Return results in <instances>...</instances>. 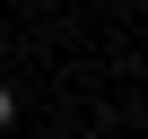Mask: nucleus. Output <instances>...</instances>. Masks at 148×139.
Wrapping results in <instances>:
<instances>
[{
	"instance_id": "nucleus-1",
	"label": "nucleus",
	"mask_w": 148,
	"mask_h": 139,
	"mask_svg": "<svg viewBox=\"0 0 148 139\" xmlns=\"http://www.w3.org/2000/svg\"><path fill=\"white\" fill-rule=\"evenodd\" d=\"M9 122H18V96H9V87H0V130H9Z\"/></svg>"
},
{
	"instance_id": "nucleus-2",
	"label": "nucleus",
	"mask_w": 148,
	"mask_h": 139,
	"mask_svg": "<svg viewBox=\"0 0 148 139\" xmlns=\"http://www.w3.org/2000/svg\"><path fill=\"white\" fill-rule=\"evenodd\" d=\"M0 44H9V18H0Z\"/></svg>"
}]
</instances>
